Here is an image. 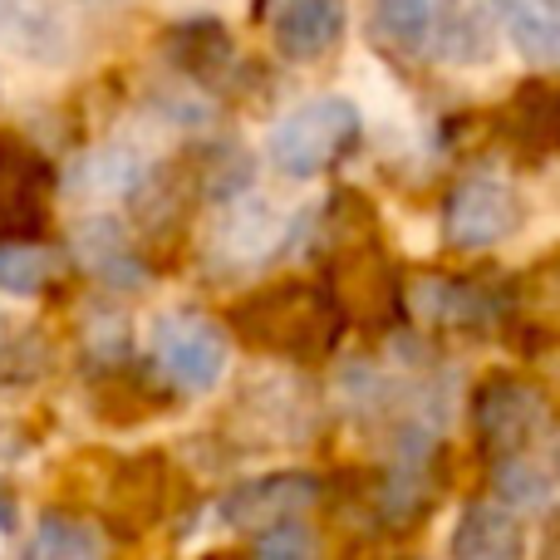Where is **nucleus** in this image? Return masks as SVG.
<instances>
[{
  "label": "nucleus",
  "mask_w": 560,
  "mask_h": 560,
  "mask_svg": "<svg viewBox=\"0 0 560 560\" xmlns=\"http://www.w3.org/2000/svg\"><path fill=\"white\" fill-rule=\"evenodd\" d=\"M349 319L329 300L319 280H271L232 305V329L256 354H276L290 364H319L339 349Z\"/></svg>",
  "instance_id": "obj_1"
},
{
  "label": "nucleus",
  "mask_w": 560,
  "mask_h": 560,
  "mask_svg": "<svg viewBox=\"0 0 560 560\" xmlns=\"http://www.w3.org/2000/svg\"><path fill=\"white\" fill-rule=\"evenodd\" d=\"M364 138V114H359L354 98L345 94H319L295 104L285 118L266 133V158H271L276 173L310 183V177H325L329 167H339Z\"/></svg>",
  "instance_id": "obj_2"
},
{
  "label": "nucleus",
  "mask_w": 560,
  "mask_h": 560,
  "mask_svg": "<svg viewBox=\"0 0 560 560\" xmlns=\"http://www.w3.org/2000/svg\"><path fill=\"white\" fill-rule=\"evenodd\" d=\"M148 349H153L158 378L173 394H187V398L212 394L226 378V369H232V329L222 319L202 315V310H167V315H158Z\"/></svg>",
  "instance_id": "obj_3"
},
{
  "label": "nucleus",
  "mask_w": 560,
  "mask_h": 560,
  "mask_svg": "<svg viewBox=\"0 0 560 560\" xmlns=\"http://www.w3.org/2000/svg\"><path fill=\"white\" fill-rule=\"evenodd\" d=\"M472 433L492 463L522 457L551 433V398L522 374H487L472 388Z\"/></svg>",
  "instance_id": "obj_4"
},
{
  "label": "nucleus",
  "mask_w": 560,
  "mask_h": 560,
  "mask_svg": "<svg viewBox=\"0 0 560 560\" xmlns=\"http://www.w3.org/2000/svg\"><path fill=\"white\" fill-rule=\"evenodd\" d=\"M522 226V197L492 167L457 177L443 197V242L453 252H492Z\"/></svg>",
  "instance_id": "obj_5"
},
{
  "label": "nucleus",
  "mask_w": 560,
  "mask_h": 560,
  "mask_svg": "<svg viewBox=\"0 0 560 560\" xmlns=\"http://www.w3.org/2000/svg\"><path fill=\"white\" fill-rule=\"evenodd\" d=\"M404 305L433 329H492L516 310V285L497 276H418Z\"/></svg>",
  "instance_id": "obj_6"
},
{
  "label": "nucleus",
  "mask_w": 560,
  "mask_h": 560,
  "mask_svg": "<svg viewBox=\"0 0 560 560\" xmlns=\"http://www.w3.org/2000/svg\"><path fill=\"white\" fill-rule=\"evenodd\" d=\"M315 502H319V477L290 467V472H266V477L232 482L207 512H212V522L226 526V532L261 536V532H271V526L300 522Z\"/></svg>",
  "instance_id": "obj_7"
},
{
  "label": "nucleus",
  "mask_w": 560,
  "mask_h": 560,
  "mask_svg": "<svg viewBox=\"0 0 560 560\" xmlns=\"http://www.w3.org/2000/svg\"><path fill=\"white\" fill-rule=\"evenodd\" d=\"M256 20L276 55L290 65H315L345 45L349 0H256Z\"/></svg>",
  "instance_id": "obj_8"
},
{
  "label": "nucleus",
  "mask_w": 560,
  "mask_h": 560,
  "mask_svg": "<svg viewBox=\"0 0 560 560\" xmlns=\"http://www.w3.org/2000/svg\"><path fill=\"white\" fill-rule=\"evenodd\" d=\"M49 192H55V167L25 138H0V246L35 242L45 232Z\"/></svg>",
  "instance_id": "obj_9"
},
{
  "label": "nucleus",
  "mask_w": 560,
  "mask_h": 560,
  "mask_svg": "<svg viewBox=\"0 0 560 560\" xmlns=\"http://www.w3.org/2000/svg\"><path fill=\"white\" fill-rule=\"evenodd\" d=\"M69 256H74L79 271L94 276L104 290H118V295H133L153 280L143 252H138V242L128 236V226L118 217H84L69 232Z\"/></svg>",
  "instance_id": "obj_10"
},
{
  "label": "nucleus",
  "mask_w": 560,
  "mask_h": 560,
  "mask_svg": "<svg viewBox=\"0 0 560 560\" xmlns=\"http://www.w3.org/2000/svg\"><path fill=\"white\" fill-rule=\"evenodd\" d=\"M167 65L197 89H217L236 69V39L217 15H192L167 30Z\"/></svg>",
  "instance_id": "obj_11"
},
{
  "label": "nucleus",
  "mask_w": 560,
  "mask_h": 560,
  "mask_svg": "<svg viewBox=\"0 0 560 560\" xmlns=\"http://www.w3.org/2000/svg\"><path fill=\"white\" fill-rule=\"evenodd\" d=\"M447 560H526L522 512L492 502H467L447 536Z\"/></svg>",
  "instance_id": "obj_12"
},
{
  "label": "nucleus",
  "mask_w": 560,
  "mask_h": 560,
  "mask_svg": "<svg viewBox=\"0 0 560 560\" xmlns=\"http://www.w3.org/2000/svg\"><path fill=\"white\" fill-rule=\"evenodd\" d=\"M497 0H433V49L447 65H482L497 49Z\"/></svg>",
  "instance_id": "obj_13"
},
{
  "label": "nucleus",
  "mask_w": 560,
  "mask_h": 560,
  "mask_svg": "<svg viewBox=\"0 0 560 560\" xmlns=\"http://www.w3.org/2000/svg\"><path fill=\"white\" fill-rule=\"evenodd\" d=\"M502 133L526 158L560 153V84L556 79H526L502 108Z\"/></svg>",
  "instance_id": "obj_14"
},
{
  "label": "nucleus",
  "mask_w": 560,
  "mask_h": 560,
  "mask_svg": "<svg viewBox=\"0 0 560 560\" xmlns=\"http://www.w3.org/2000/svg\"><path fill=\"white\" fill-rule=\"evenodd\" d=\"M183 167H187V177H192L202 202H242V197L252 192V177H256L252 153L226 143V138L192 148V153L183 158Z\"/></svg>",
  "instance_id": "obj_15"
},
{
  "label": "nucleus",
  "mask_w": 560,
  "mask_h": 560,
  "mask_svg": "<svg viewBox=\"0 0 560 560\" xmlns=\"http://www.w3.org/2000/svg\"><path fill=\"white\" fill-rule=\"evenodd\" d=\"M369 39L388 59H413L433 45V0H369Z\"/></svg>",
  "instance_id": "obj_16"
},
{
  "label": "nucleus",
  "mask_w": 560,
  "mask_h": 560,
  "mask_svg": "<svg viewBox=\"0 0 560 560\" xmlns=\"http://www.w3.org/2000/svg\"><path fill=\"white\" fill-rule=\"evenodd\" d=\"M25 560H114L98 522L79 512H45L30 532Z\"/></svg>",
  "instance_id": "obj_17"
},
{
  "label": "nucleus",
  "mask_w": 560,
  "mask_h": 560,
  "mask_svg": "<svg viewBox=\"0 0 560 560\" xmlns=\"http://www.w3.org/2000/svg\"><path fill=\"white\" fill-rule=\"evenodd\" d=\"M502 30L532 65H560V0H497Z\"/></svg>",
  "instance_id": "obj_18"
},
{
  "label": "nucleus",
  "mask_w": 560,
  "mask_h": 560,
  "mask_svg": "<svg viewBox=\"0 0 560 560\" xmlns=\"http://www.w3.org/2000/svg\"><path fill=\"white\" fill-rule=\"evenodd\" d=\"M148 183V163L133 148H94L69 167V187L84 197H133Z\"/></svg>",
  "instance_id": "obj_19"
},
{
  "label": "nucleus",
  "mask_w": 560,
  "mask_h": 560,
  "mask_svg": "<svg viewBox=\"0 0 560 560\" xmlns=\"http://www.w3.org/2000/svg\"><path fill=\"white\" fill-rule=\"evenodd\" d=\"M492 482H497V502L512 506V512H526V506H546L556 497V467H546L541 457L522 453V457H502L492 467Z\"/></svg>",
  "instance_id": "obj_20"
},
{
  "label": "nucleus",
  "mask_w": 560,
  "mask_h": 560,
  "mask_svg": "<svg viewBox=\"0 0 560 560\" xmlns=\"http://www.w3.org/2000/svg\"><path fill=\"white\" fill-rule=\"evenodd\" d=\"M59 276V252L39 242H5L0 246V295H39Z\"/></svg>",
  "instance_id": "obj_21"
},
{
  "label": "nucleus",
  "mask_w": 560,
  "mask_h": 560,
  "mask_svg": "<svg viewBox=\"0 0 560 560\" xmlns=\"http://www.w3.org/2000/svg\"><path fill=\"white\" fill-rule=\"evenodd\" d=\"M252 560H319V532L300 516V522L271 526V532L256 536Z\"/></svg>",
  "instance_id": "obj_22"
}]
</instances>
